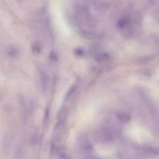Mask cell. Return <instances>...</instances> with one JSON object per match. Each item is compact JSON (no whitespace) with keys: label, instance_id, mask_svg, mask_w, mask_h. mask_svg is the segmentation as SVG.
<instances>
[{"label":"cell","instance_id":"8992f818","mask_svg":"<svg viewBox=\"0 0 159 159\" xmlns=\"http://www.w3.org/2000/svg\"><path fill=\"white\" fill-rule=\"evenodd\" d=\"M41 79H42V84L43 85H46L47 84V78L46 74H45V73L42 72L41 73Z\"/></svg>","mask_w":159,"mask_h":159},{"label":"cell","instance_id":"5b68a950","mask_svg":"<svg viewBox=\"0 0 159 159\" xmlns=\"http://www.w3.org/2000/svg\"><path fill=\"white\" fill-rule=\"evenodd\" d=\"M76 88V86L75 85H73L69 89V91H68V92H67V94L66 96V99H67L69 98V97L74 92V90Z\"/></svg>","mask_w":159,"mask_h":159},{"label":"cell","instance_id":"ba28073f","mask_svg":"<svg viewBox=\"0 0 159 159\" xmlns=\"http://www.w3.org/2000/svg\"><path fill=\"white\" fill-rule=\"evenodd\" d=\"M76 54L77 55L79 56H82L84 54V52L83 50H81V49H79L78 50H77L76 51Z\"/></svg>","mask_w":159,"mask_h":159},{"label":"cell","instance_id":"7a4b0ae2","mask_svg":"<svg viewBox=\"0 0 159 159\" xmlns=\"http://www.w3.org/2000/svg\"><path fill=\"white\" fill-rule=\"evenodd\" d=\"M63 128H64V124L62 122L59 123L55 127L54 133V138L56 141H57L58 140L60 139L63 132Z\"/></svg>","mask_w":159,"mask_h":159},{"label":"cell","instance_id":"6da1fadb","mask_svg":"<svg viewBox=\"0 0 159 159\" xmlns=\"http://www.w3.org/2000/svg\"><path fill=\"white\" fill-rule=\"evenodd\" d=\"M143 152L148 155H159V148L153 146H144L142 148Z\"/></svg>","mask_w":159,"mask_h":159},{"label":"cell","instance_id":"277c9868","mask_svg":"<svg viewBox=\"0 0 159 159\" xmlns=\"http://www.w3.org/2000/svg\"><path fill=\"white\" fill-rule=\"evenodd\" d=\"M128 22V20L126 18H123L121 20H120L119 23H118V27L120 29H122V28L124 27L125 26L126 24V23Z\"/></svg>","mask_w":159,"mask_h":159},{"label":"cell","instance_id":"52a82bcc","mask_svg":"<svg viewBox=\"0 0 159 159\" xmlns=\"http://www.w3.org/2000/svg\"><path fill=\"white\" fill-rule=\"evenodd\" d=\"M107 58L108 57L104 55H102L101 56H99L97 58V60L100 62H104L105 61H106Z\"/></svg>","mask_w":159,"mask_h":159},{"label":"cell","instance_id":"3957f363","mask_svg":"<svg viewBox=\"0 0 159 159\" xmlns=\"http://www.w3.org/2000/svg\"><path fill=\"white\" fill-rule=\"evenodd\" d=\"M117 117L120 122L126 123L130 120V116L128 113L124 112H120L117 113Z\"/></svg>","mask_w":159,"mask_h":159}]
</instances>
